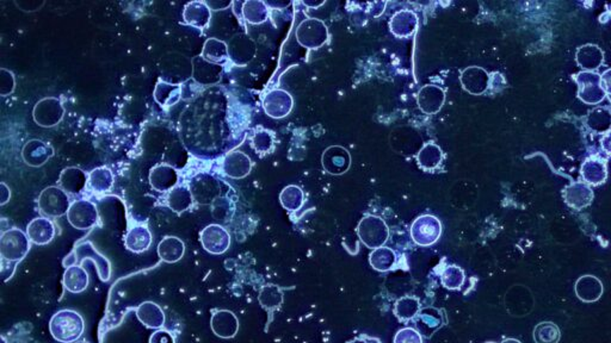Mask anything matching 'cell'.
Instances as JSON below:
<instances>
[{"mask_svg": "<svg viewBox=\"0 0 611 343\" xmlns=\"http://www.w3.org/2000/svg\"><path fill=\"white\" fill-rule=\"evenodd\" d=\"M85 329L84 320L73 310H61L52 317L49 330L56 341L62 343L75 342Z\"/></svg>", "mask_w": 611, "mask_h": 343, "instance_id": "cell-1", "label": "cell"}, {"mask_svg": "<svg viewBox=\"0 0 611 343\" xmlns=\"http://www.w3.org/2000/svg\"><path fill=\"white\" fill-rule=\"evenodd\" d=\"M29 237L20 229H11L3 232L0 241V249L3 258L8 261H18L27 255L30 249Z\"/></svg>", "mask_w": 611, "mask_h": 343, "instance_id": "cell-2", "label": "cell"}, {"mask_svg": "<svg viewBox=\"0 0 611 343\" xmlns=\"http://www.w3.org/2000/svg\"><path fill=\"white\" fill-rule=\"evenodd\" d=\"M39 206L46 216H63L70 210V198L61 189L48 187L40 196Z\"/></svg>", "mask_w": 611, "mask_h": 343, "instance_id": "cell-3", "label": "cell"}, {"mask_svg": "<svg viewBox=\"0 0 611 343\" xmlns=\"http://www.w3.org/2000/svg\"><path fill=\"white\" fill-rule=\"evenodd\" d=\"M358 235L369 248H379L388 239L387 225L376 217H367L361 222Z\"/></svg>", "mask_w": 611, "mask_h": 343, "instance_id": "cell-4", "label": "cell"}, {"mask_svg": "<svg viewBox=\"0 0 611 343\" xmlns=\"http://www.w3.org/2000/svg\"><path fill=\"white\" fill-rule=\"evenodd\" d=\"M67 215L70 223L79 230H86L97 223V208L91 201H74Z\"/></svg>", "mask_w": 611, "mask_h": 343, "instance_id": "cell-5", "label": "cell"}, {"mask_svg": "<svg viewBox=\"0 0 611 343\" xmlns=\"http://www.w3.org/2000/svg\"><path fill=\"white\" fill-rule=\"evenodd\" d=\"M202 246L212 254H222L231 244V237L226 229L213 224L205 227L201 232Z\"/></svg>", "mask_w": 611, "mask_h": 343, "instance_id": "cell-6", "label": "cell"}, {"mask_svg": "<svg viewBox=\"0 0 611 343\" xmlns=\"http://www.w3.org/2000/svg\"><path fill=\"white\" fill-rule=\"evenodd\" d=\"M441 235V224L435 217H421L412 225V237L421 246H430Z\"/></svg>", "mask_w": 611, "mask_h": 343, "instance_id": "cell-7", "label": "cell"}, {"mask_svg": "<svg viewBox=\"0 0 611 343\" xmlns=\"http://www.w3.org/2000/svg\"><path fill=\"white\" fill-rule=\"evenodd\" d=\"M63 108L55 98H47L37 103L34 110V118L41 127H54L62 120Z\"/></svg>", "mask_w": 611, "mask_h": 343, "instance_id": "cell-8", "label": "cell"}, {"mask_svg": "<svg viewBox=\"0 0 611 343\" xmlns=\"http://www.w3.org/2000/svg\"><path fill=\"white\" fill-rule=\"evenodd\" d=\"M212 330L215 335L222 339L234 337L239 329V322L234 313L229 310H220L214 313L210 320Z\"/></svg>", "mask_w": 611, "mask_h": 343, "instance_id": "cell-9", "label": "cell"}, {"mask_svg": "<svg viewBox=\"0 0 611 343\" xmlns=\"http://www.w3.org/2000/svg\"><path fill=\"white\" fill-rule=\"evenodd\" d=\"M28 237L35 244H47L54 239L55 227L48 218H35L28 224Z\"/></svg>", "mask_w": 611, "mask_h": 343, "instance_id": "cell-10", "label": "cell"}, {"mask_svg": "<svg viewBox=\"0 0 611 343\" xmlns=\"http://www.w3.org/2000/svg\"><path fill=\"white\" fill-rule=\"evenodd\" d=\"M576 293L581 301L592 303L600 299L603 293V285L597 277L585 275L576 282Z\"/></svg>", "mask_w": 611, "mask_h": 343, "instance_id": "cell-11", "label": "cell"}, {"mask_svg": "<svg viewBox=\"0 0 611 343\" xmlns=\"http://www.w3.org/2000/svg\"><path fill=\"white\" fill-rule=\"evenodd\" d=\"M136 316L148 328L159 329L165 323V315L159 305L146 301L136 308Z\"/></svg>", "mask_w": 611, "mask_h": 343, "instance_id": "cell-12", "label": "cell"}, {"mask_svg": "<svg viewBox=\"0 0 611 343\" xmlns=\"http://www.w3.org/2000/svg\"><path fill=\"white\" fill-rule=\"evenodd\" d=\"M186 251L184 243L179 237H167L159 243L158 254L165 263H177Z\"/></svg>", "mask_w": 611, "mask_h": 343, "instance_id": "cell-13", "label": "cell"}, {"mask_svg": "<svg viewBox=\"0 0 611 343\" xmlns=\"http://www.w3.org/2000/svg\"><path fill=\"white\" fill-rule=\"evenodd\" d=\"M48 148L51 146H47L37 139L28 142L23 149L24 161L30 166H42L43 163L53 155L48 154Z\"/></svg>", "mask_w": 611, "mask_h": 343, "instance_id": "cell-14", "label": "cell"}, {"mask_svg": "<svg viewBox=\"0 0 611 343\" xmlns=\"http://www.w3.org/2000/svg\"><path fill=\"white\" fill-rule=\"evenodd\" d=\"M152 243V235L147 227H136L129 230L126 237V247L134 253L147 251Z\"/></svg>", "mask_w": 611, "mask_h": 343, "instance_id": "cell-15", "label": "cell"}, {"mask_svg": "<svg viewBox=\"0 0 611 343\" xmlns=\"http://www.w3.org/2000/svg\"><path fill=\"white\" fill-rule=\"evenodd\" d=\"M63 284L70 292L80 293L89 285V275L83 267H70L65 272Z\"/></svg>", "mask_w": 611, "mask_h": 343, "instance_id": "cell-16", "label": "cell"}, {"mask_svg": "<svg viewBox=\"0 0 611 343\" xmlns=\"http://www.w3.org/2000/svg\"><path fill=\"white\" fill-rule=\"evenodd\" d=\"M421 311V303L416 297L400 298L395 303L394 313L400 320H413Z\"/></svg>", "mask_w": 611, "mask_h": 343, "instance_id": "cell-17", "label": "cell"}, {"mask_svg": "<svg viewBox=\"0 0 611 343\" xmlns=\"http://www.w3.org/2000/svg\"><path fill=\"white\" fill-rule=\"evenodd\" d=\"M560 330L557 324L543 322L534 329V339L536 343H557L560 341Z\"/></svg>", "mask_w": 611, "mask_h": 343, "instance_id": "cell-18", "label": "cell"}, {"mask_svg": "<svg viewBox=\"0 0 611 343\" xmlns=\"http://www.w3.org/2000/svg\"><path fill=\"white\" fill-rule=\"evenodd\" d=\"M260 303L267 310H274L282 305L283 293L277 286L267 285L260 289Z\"/></svg>", "mask_w": 611, "mask_h": 343, "instance_id": "cell-19", "label": "cell"}, {"mask_svg": "<svg viewBox=\"0 0 611 343\" xmlns=\"http://www.w3.org/2000/svg\"><path fill=\"white\" fill-rule=\"evenodd\" d=\"M370 263L375 270L381 272L391 270L395 263L394 251L388 248H379L370 255Z\"/></svg>", "mask_w": 611, "mask_h": 343, "instance_id": "cell-20", "label": "cell"}, {"mask_svg": "<svg viewBox=\"0 0 611 343\" xmlns=\"http://www.w3.org/2000/svg\"><path fill=\"white\" fill-rule=\"evenodd\" d=\"M191 204H193V197L189 193V189L179 187L171 191L169 196V205L170 208H174V211H186Z\"/></svg>", "mask_w": 611, "mask_h": 343, "instance_id": "cell-21", "label": "cell"}, {"mask_svg": "<svg viewBox=\"0 0 611 343\" xmlns=\"http://www.w3.org/2000/svg\"><path fill=\"white\" fill-rule=\"evenodd\" d=\"M464 270L456 266H450L442 274V284L448 289H460L464 285Z\"/></svg>", "mask_w": 611, "mask_h": 343, "instance_id": "cell-22", "label": "cell"}, {"mask_svg": "<svg viewBox=\"0 0 611 343\" xmlns=\"http://www.w3.org/2000/svg\"><path fill=\"white\" fill-rule=\"evenodd\" d=\"M393 343H423V337L416 329L404 328L397 332Z\"/></svg>", "mask_w": 611, "mask_h": 343, "instance_id": "cell-23", "label": "cell"}, {"mask_svg": "<svg viewBox=\"0 0 611 343\" xmlns=\"http://www.w3.org/2000/svg\"><path fill=\"white\" fill-rule=\"evenodd\" d=\"M150 343H174V339L170 332H165V330H158L151 336Z\"/></svg>", "mask_w": 611, "mask_h": 343, "instance_id": "cell-24", "label": "cell"}, {"mask_svg": "<svg viewBox=\"0 0 611 343\" xmlns=\"http://www.w3.org/2000/svg\"><path fill=\"white\" fill-rule=\"evenodd\" d=\"M600 85H602L603 91L610 93L611 94V70H607V72L600 77Z\"/></svg>", "mask_w": 611, "mask_h": 343, "instance_id": "cell-25", "label": "cell"}, {"mask_svg": "<svg viewBox=\"0 0 611 343\" xmlns=\"http://www.w3.org/2000/svg\"><path fill=\"white\" fill-rule=\"evenodd\" d=\"M1 205L6 204L10 198V191L8 189V186L5 185V182H1Z\"/></svg>", "mask_w": 611, "mask_h": 343, "instance_id": "cell-26", "label": "cell"}, {"mask_svg": "<svg viewBox=\"0 0 611 343\" xmlns=\"http://www.w3.org/2000/svg\"><path fill=\"white\" fill-rule=\"evenodd\" d=\"M502 343H522V342H521V341H519V339H504L503 342H502Z\"/></svg>", "mask_w": 611, "mask_h": 343, "instance_id": "cell-27", "label": "cell"}, {"mask_svg": "<svg viewBox=\"0 0 611 343\" xmlns=\"http://www.w3.org/2000/svg\"><path fill=\"white\" fill-rule=\"evenodd\" d=\"M349 343H369L368 341H365L364 339H352L351 342Z\"/></svg>", "mask_w": 611, "mask_h": 343, "instance_id": "cell-28", "label": "cell"}, {"mask_svg": "<svg viewBox=\"0 0 611 343\" xmlns=\"http://www.w3.org/2000/svg\"><path fill=\"white\" fill-rule=\"evenodd\" d=\"M77 343H87V342H77Z\"/></svg>", "mask_w": 611, "mask_h": 343, "instance_id": "cell-29", "label": "cell"}]
</instances>
